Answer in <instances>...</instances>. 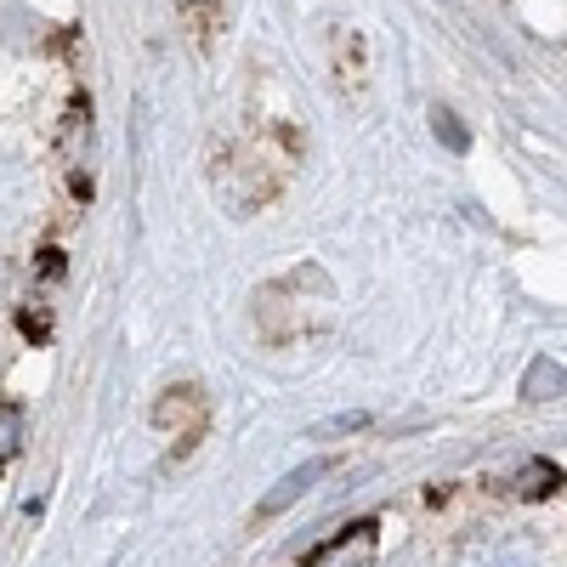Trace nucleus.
<instances>
[{
	"mask_svg": "<svg viewBox=\"0 0 567 567\" xmlns=\"http://www.w3.org/2000/svg\"><path fill=\"white\" fill-rule=\"evenodd\" d=\"M323 471H329L323 460H312V465H301V471H290V477H284V483H278V488H272V494L261 499V516H278L284 505H296V499H301V494H307V488H312V483L323 477Z\"/></svg>",
	"mask_w": 567,
	"mask_h": 567,
	"instance_id": "f257e3e1",
	"label": "nucleus"
},
{
	"mask_svg": "<svg viewBox=\"0 0 567 567\" xmlns=\"http://www.w3.org/2000/svg\"><path fill=\"white\" fill-rule=\"evenodd\" d=\"M460 567H539L523 545H505V539H488V545H471L460 556Z\"/></svg>",
	"mask_w": 567,
	"mask_h": 567,
	"instance_id": "f03ea898",
	"label": "nucleus"
},
{
	"mask_svg": "<svg viewBox=\"0 0 567 567\" xmlns=\"http://www.w3.org/2000/svg\"><path fill=\"white\" fill-rule=\"evenodd\" d=\"M523 392H528V403H556V398H567V369H561L556 358H539V363L528 369Z\"/></svg>",
	"mask_w": 567,
	"mask_h": 567,
	"instance_id": "7ed1b4c3",
	"label": "nucleus"
},
{
	"mask_svg": "<svg viewBox=\"0 0 567 567\" xmlns=\"http://www.w3.org/2000/svg\"><path fill=\"white\" fill-rule=\"evenodd\" d=\"M23 199H29V176H23L12 159H0V227H7V221H18Z\"/></svg>",
	"mask_w": 567,
	"mask_h": 567,
	"instance_id": "20e7f679",
	"label": "nucleus"
},
{
	"mask_svg": "<svg viewBox=\"0 0 567 567\" xmlns=\"http://www.w3.org/2000/svg\"><path fill=\"white\" fill-rule=\"evenodd\" d=\"M556 488H561V471H556L550 460H534L523 477H516V494H523V499H545V494H556Z\"/></svg>",
	"mask_w": 567,
	"mask_h": 567,
	"instance_id": "39448f33",
	"label": "nucleus"
},
{
	"mask_svg": "<svg viewBox=\"0 0 567 567\" xmlns=\"http://www.w3.org/2000/svg\"><path fill=\"white\" fill-rule=\"evenodd\" d=\"M432 125H437V136L449 142V148H465V131H460V120H454V114H443V109H437V114H432Z\"/></svg>",
	"mask_w": 567,
	"mask_h": 567,
	"instance_id": "423d86ee",
	"label": "nucleus"
}]
</instances>
